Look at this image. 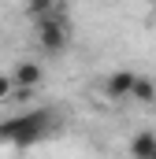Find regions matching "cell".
Here are the masks:
<instances>
[{"instance_id": "1", "label": "cell", "mask_w": 156, "mask_h": 159, "mask_svg": "<svg viewBox=\"0 0 156 159\" xmlns=\"http://www.w3.org/2000/svg\"><path fill=\"white\" fill-rule=\"evenodd\" d=\"M60 126V115L48 111V107H30V111H19L11 119L0 122V144H15V148H30V144H41L56 133Z\"/></svg>"}, {"instance_id": "2", "label": "cell", "mask_w": 156, "mask_h": 159, "mask_svg": "<svg viewBox=\"0 0 156 159\" xmlns=\"http://www.w3.org/2000/svg\"><path fill=\"white\" fill-rule=\"evenodd\" d=\"M37 44L48 56H56V52H63L71 44V26H67V19L60 11L48 15V19H37Z\"/></svg>"}, {"instance_id": "3", "label": "cell", "mask_w": 156, "mask_h": 159, "mask_svg": "<svg viewBox=\"0 0 156 159\" xmlns=\"http://www.w3.org/2000/svg\"><path fill=\"white\" fill-rule=\"evenodd\" d=\"M134 81H138V70H112V74L104 78V93H108V100H130Z\"/></svg>"}, {"instance_id": "4", "label": "cell", "mask_w": 156, "mask_h": 159, "mask_svg": "<svg viewBox=\"0 0 156 159\" xmlns=\"http://www.w3.org/2000/svg\"><path fill=\"white\" fill-rule=\"evenodd\" d=\"M11 81H15V89H37L41 85V67L34 59H22V63H15V70H11Z\"/></svg>"}, {"instance_id": "5", "label": "cell", "mask_w": 156, "mask_h": 159, "mask_svg": "<svg viewBox=\"0 0 156 159\" xmlns=\"http://www.w3.org/2000/svg\"><path fill=\"white\" fill-rule=\"evenodd\" d=\"M130 156H134V159H153L156 156V133H153V129H138V133H134Z\"/></svg>"}, {"instance_id": "6", "label": "cell", "mask_w": 156, "mask_h": 159, "mask_svg": "<svg viewBox=\"0 0 156 159\" xmlns=\"http://www.w3.org/2000/svg\"><path fill=\"white\" fill-rule=\"evenodd\" d=\"M22 4H26V15L30 19H48V15L60 11V0H22Z\"/></svg>"}, {"instance_id": "7", "label": "cell", "mask_w": 156, "mask_h": 159, "mask_svg": "<svg viewBox=\"0 0 156 159\" xmlns=\"http://www.w3.org/2000/svg\"><path fill=\"white\" fill-rule=\"evenodd\" d=\"M130 100H138V104H153V100H156V85H153V78L138 74V81H134V93H130Z\"/></svg>"}, {"instance_id": "8", "label": "cell", "mask_w": 156, "mask_h": 159, "mask_svg": "<svg viewBox=\"0 0 156 159\" xmlns=\"http://www.w3.org/2000/svg\"><path fill=\"white\" fill-rule=\"evenodd\" d=\"M15 96V81H11V74H0V104H7Z\"/></svg>"}, {"instance_id": "9", "label": "cell", "mask_w": 156, "mask_h": 159, "mask_svg": "<svg viewBox=\"0 0 156 159\" xmlns=\"http://www.w3.org/2000/svg\"><path fill=\"white\" fill-rule=\"evenodd\" d=\"M153 159H156V156H153Z\"/></svg>"}]
</instances>
